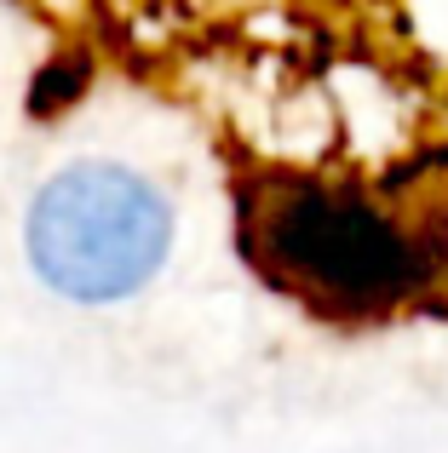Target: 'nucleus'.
Returning a JSON list of instances; mask_svg holds the SVG:
<instances>
[{"mask_svg":"<svg viewBox=\"0 0 448 453\" xmlns=\"http://www.w3.org/2000/svg\"><path fill=\"white\" fill-rule=\"evenodd\" d=\"M35 276L75 304L133 299L173 247V207L121 161H75L41 184L23 219Z\"/></svg>","mask_w":448,"mask_h":453,"instance_id":"obj_1","label":"nucleus"}]
</instances>
